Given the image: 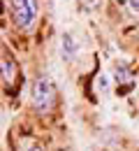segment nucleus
Wrapping results in <instances>:
<instances>
[{"instance_id":"5","label":"nucleus","mask_w":139,"mask_h":151,"mask_svg":"<svg viewBox=\"0 0 139 151\" xmlns=\"http://www.w3.org/2000/svg\"><path fill=\"white\" fill-rule=\"evenodd\" d=\"M116 81H130V72H128V68H125V65H118V68H116Z\"/></svg>"},{"instance_id":"3","label":"nucleus","mask_w":139,"mask_h":151,"mask_svg":"<svg viewBox=\"0 0 139 151\" xmlns=\"http://www.w3.org/2000/svg\"><path fill=\"white\" fill-rule=\"evenodd\" d=\"M60 54H63L65 60H74L77 54H79V44H77V40L72 37L70 33H65L60 37Z\"/></svg>"},{"instance_id":"7","label":"nucleus","mask_w":139,"mask_h":151,"mask_svg":"<svg viewBox=\"0 0 139 151\" xmlns=\"http://www.w3.org/2000/svg\"><path fill=\"white\" fill-rule=\"evenodd\" d=\"M98 84H100V88H102V91H107V88H109V79H107V75H102L98 79Z\"/></svg>"},{"instance_id":"4","label":"nucleus","mask_w":139,"mask_h":151,"mask_svg":"<svg viewBox=\"0 0 139 151\" xmlns=\"http://www.w3.org/2000/svg\"><path fill=\"white\" fill-rule=\"evenodd\" d=\"M0 68H2V81L5 84H14V79H16V65H14V60L12 58H2Z\"/></svg>"},{"instance_id":"8","label":"nucleus","mask_w":139,"mask_h":151,"mask_svg":"<svg viewBox=\"0 0 139 151\" xmlns=\"http://www.w3.org/2000/svg\"><path fill=\"white\" fill-rule=\"evenodd\" d=\"M130 9H132V12H137V14H139V0H130Z\"/></svg>"},{"instance_id":"2","label":"nucleus","mask_w":139,"mask_h":151,"mask_svg":"<svg viewBox=\"0 0 139 151\" xmlns=\"http://www.w3.org/2000/svg\"><path fill=\"white\" fill-rule=\"evenodd\" d=\"M12 14L19 28H30L37 19V0H12Z\"/></svg>"},{"instance_id":"1","label":"nucleus","mask_w":139,"mask_h":151,"mask_svg":"<svg viewBox=\"0 0 139 151\" xmlns=\"http://www.w3.org/2000/svg\"><path fill=\"white\" fill-rule=\"evenodd\" d=\"M33 102L40 112H49L56 102V86L49 77H40L35 81V88H33Z\"/></svg>"},{"instance_id":"6","label":"nucleus","mask_w":139,"mask_h":151,"mask_svg":"<svg viewBox=\"0 0 139 151\" xmlns=\"http://www.w3.org/2000/svg\"><path fill=\"white\" fill-rule=\"evenodd\" d=\"M100 5H102V0H81V7H83L86 12H95Z\"/></svg>"},{"instance_id":"9","label":"nucleus","mask_w":139,"mask_h":151,"mask_svg":"<svg viewBox=\"0 0 139 151\" xmlns=\"http://www.w3.org/2000/svg\"><path fill=\"white\" fill-rule=\"evenodd\" d=\"M30 151H42V149H40V147H33V149H30Z\"/></svg>"}]
</instances>
